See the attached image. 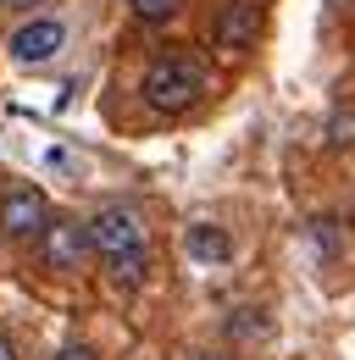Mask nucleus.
<instances>
[{
    "instance_id": "0eeeda50",
    "label": "nucleus",
    "mask_w": 355,
    "mask_h": 360,
    "mask_svg": "<svg viewBox=\"0 0 355 360\" xmlns=\"http://www.w3.org/2000/svg\"><path fill=\"white\" fill-rule=\"evenodd\" d=\"M183 250H189L194 266H222V261H233V233L222 222H189Z\"/></svg>"
},
{
    "instance_id": "ddd939ff",
    "label": "nucleus",
    "mask_w": 355,
    "mask_h": 360,
    "mask_svg": "<svg viewBox=\"0 0 355 360\" xmlns=\"http://www.w3.org/2000/svg\"><path fill=\"white\" fill-rule=\"evenodd\" d=\"M0 360H23V355H17V344H11V338H0Z\"/></svg>"
},
{
    "instance_id": "9d476101",
    "label": "nucleus",
    "mask_w": 355,
    "mask_h": 360,
    "mask_svg": "<svg viewBox=\"0 0 355 360\" xmlns=\"http://www.w3.org/2000/svg\"><path fill=\"white\" fill-rule=\"evenodd\" d=\"M50 360H100V355H94L89 344H67V349H56Z\"/></svg>"
},
{
    "instance_id": "1a4fd4ad",
    "label": "nucleus",
    "mask_w": 355,
    "mask_h": 360,
    "mask_svg": "<svg viewBox=\"0 0 355 360\" xmlns=\"http://www.w3.org/2000/svg\"><path fill=\"white\" fill-rule=\"evenodd\" d=\"M128 11L139 17V22L156 28V22H173L178 11H183V0H128Z\"/></svg>"
},
{
    "instance_id": "f257e3e1",
    "label": "nucleus",
    "mask_w": 355,
    "mask_h": 360,
    "mask_svg": "<svg viewBox=\"0 0 355 360\" xmlns=\"http://www.w3.org/2000/svg\"><path fill=\"white\" fill-rule=\"evenodd\" d=\"M144 105L150 111H161V117H178V111H189L200 94H206V61L200 56H189V50H167V56H156L150 67H144Z\"/></svg>"
},
{
    "instance_id": "7ed1b4c3",
    "label": "nucleus",
    "mask_w": 355,
    "mask_h": 360,
    "mask_svg": "<svg viewBox=\"0 0 355 360\" xmlns=\"http://www.w3.org/2000/svg\"><path fill=\"white\" fill-rule=\"evenodd\" d=\"M44 227H50V205H44L39 188L17 183V188L0 194V238H11V244H39Z\"/></svg>"
},
{
    "instance_id": "423d86ee",
    "label": "nucleus",
    "mask_w": 355,
    "mask_h": 360,
    "mask_svg": "<svg viewBox=\"0 0 355 360\" xmlns=\"http://www.w3.org/2000/svg\"><path fill=\"white\" fill-rule=\"evenodd\" d=\"M61 45H67V22H56V17H34V22H23V28L6 39L11 61H23V67H39V61H50Z\"/></svg>"
},
{
    "instance_id": "39448f33",
    "label": "nucleus",
    "mask_w": 355,
    "mask_h": 360,
    "mask_svg": "<svg viewBox=\"0 0 355 360\" xmlns=\"http://www.w3.org/2000/svg\"><path fill=\"white\" fill-rule=\"evenodd\" d=\"M94 255V244H89V222L78 217H50V227L39 233V261L50 271H78Z\"/></svg>"
},
{
    "instance_id": "20e7f679",
    "label": "nucleus",
    "mask_w": 355,
    "mask_h": 360,
    "mask_svg": "<svg viewBox=\"0 0 355 360\" xmlns=\"http://www.w3.org/2000/svg\"><path fill=\"white\" fill-rule=\"evenodd\" d=\"M261 28H266L261 0H222V11L211 17V45L222 56H239V50H250L261 39Z\"/></svg>"
},
{
    "instance_id": "6e6552de",
    "label": "nucleus",
    "mask_w": 355,
    "mask_h": 360,
    "mask_svg": "<svg viewBox=\"0 0 355 360\" xmlns=\"http://www.w3.org/2000/svg\"><path fill=\"white\" fill-rule=\"evenodd\" d=\"M106 271H111V283H117V288H139V283L150 277V250L123 255V261H106Z\"/></svg>"
},
{
    "instance_id": "9b49d317",
    "label": "nucleus",
    "mask_w": 355,
    "mask_h": 360,
    "mask_svg": "<svg viewBox=\"0 0 355 360\" xmlns=\"http://www.w3.org/2000/svg\"><path fill=\"white\" fill-rule=\"evenodd\" d=\"M183 360H233V355H222V349H194V355H183Z\"/></svg>"
},
{
    "instance_id": "f03ea898",
    "label": "nucleus",
    "mask_w": 355,
    "mask_h": 360,
    "mask_svg": "<svg viewBox=\"0 0 355 360\" xmlns=\"http://www.w3.org/2000/svg\"><path fill=\"white\" fill-rule=\"evenodd\" d=\"M89 244H94L100 261H123V255L150 250L144 222H139V211H128V205H106V211H94V217H89Z\"/></svg>"
},
{
    "instance_id": "f8f14e48",
    "label": "nucleus",
    "mask_w": 355,
    "mask_h": 360,
    "mask_svg": "<svg viewBox=\"0 0 355 360\" xmlns=\"http://www.w3.org/2000/svg\"><path fill=\"white\" fill-rule=\"evenodd\" d=\"M0 6H11V11H34V6H44V0H0Z\"/></svg>"
}]
</instances>
